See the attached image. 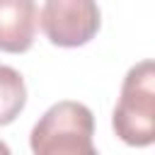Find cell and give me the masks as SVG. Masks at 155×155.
<instances>
[{
	"instance_id": "277c9868",
	"label": "cell",
	"mask_w": 155,
	"mask_h": 155,
	"mask_svg": "<svg viewBox=\"0 0 155 155\" xmlns=\"http://www.w3.org/2000/svg\"><path fill=\"white\" fill-rule=\"evenodd\" d=\"M36 2L34 0H0V51L24 53L36 34Z\"/></svg>"
},
{
	"instance_id": "3957f363",
	"label": "cell",
	"mask_w": 155,
	"mask_h": 155,
	"mask_svg": "<svg viewBox=\"0 0 155 155\" xmlns=\"http://www.w3.org/2000/svg\"><path fill=\"white\" fill-rule=\"evenodd\" d=\"M39 22L53 46L78 48L94 39L102 15L94 0H44Z\"/></svg>"
},
{
	"instance_id": "6da1fadb",
	"label": "cell",
	"mask_w": 155,
	"mask_h": 155,
	"mask_svg": "<svg viewBox=\"0 0 155 155\" xmlns=\"http://www.w3.org/2000/svg\"><path fill=\"white\" fill-rule=\"evenodd\" d=\"M114 133L128 145H150L155 140V63L140 61L121 85V97L111 114Z\"/></svg>"
},
{
	"instance_id": "7a4b0ae2",
	"label": "cell",
	"mask_w": 155,
	"mask_h": 155,
	"mask_svg": "<svg viewBox=\"0 0 155 155\" xmlns=\"http://www.w3.org/2000/svg\"><path fill=\"white\" fill-rule=\"evenodd\" d=\"M92 111L80 102L63 99L34 124L29 143L36 155H92Z\"/></svg>"
},
{
	"instance_id": "8992f818",
	"label": "cell",
	"mask_w": 155,
	"mask_h": 155,
	"mask_svg": "<svg viewBox=\"0 0 155 155\" xmlns=\"http://www.w3.org/2000/svg\"><path fill=\"white\" fill-rule=\"evenodd\" d=\"M0 153H7V148H5V145H2V143H0Z\"/></svg>"
},
{
	"instance_id": "5b68a950",
	"label": "cell",
	"mask_w": 155,
	"mask_h": 155,
	"mask_svg": "<svg viewBox=\"0 0 155 155\" xmlns=\"http://www.w3.org/2000/svg\"><path fill=\"white\" fill-rule=\"evenodd\" d=\"M27 104V85L19 70L0 65V126L12 124Z\"/></svg>"
}]
</instances>
